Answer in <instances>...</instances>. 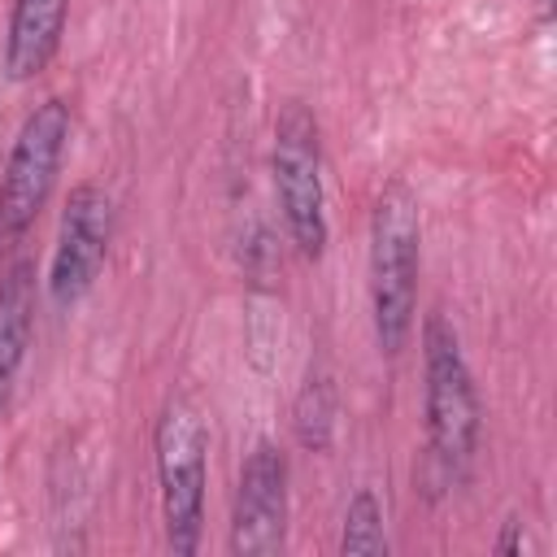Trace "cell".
Returning a JSON list of instances; mask_svg holds the SVG:
<instances>
[{
	"label": "cell",
	"mask_w": 557,
	"mask_h": 557,
	"mask_svg": "<svg viewBox=\"0 0 557 557\" xmlns=\"http://www.w3.org/2000/svg\"><path fill=\"white\" fill-rule=\"evenodd\" d=\"M370 318L379 352L396 357L413 335L418 270H422V209L405 178L383 183L370 209Z\"/></svg>",
	"instance_id": "6da1fadb"
},
{
	"label": "cell",
	"mask_w": 557,
	"mask_h": 557,
	"mask_svg": "<svg viewBox=\"0 0 557 557\" xmlns=\"http://www.w3.org/2000/svg\"><path fill=\"white\" fill-rule=\"evenodd\" d=\"M274 200L287 226V239L305 261H322L331 222H326V183H322V131L309 104L287 100L274 117L270 148Z\"/></svg>",
	"instance_id": "277c9868"
},
{
	"label": "cell",
	"mask_w": 557,
	"mask_h": 557,
	"mask_svg": "<svg viewBox=\"0 0 557 557\" xmlns=\"http://www.w3.org/2000/svg\"><path fill=\"white\" fill-rule=\"evenodd\" d=\"M335 413H339L335 379L326 370H309L300 392H296V405H292V426H296L300 448L326 453L331 440H335Z\"/></svg>",
	"instance_id": "30bf717a"
},
{
	"label": "cell",
	"mask_w": 557,
	"mask_h": 557,
	"mask_svg": "<svg viewBox=\"0 0 557 557\" xmlns=\"http://www.w3.org/2000/svg\"><path fill=\"white\" fill-rule=\"evenodd\" d=\"M339 553H361L379 557L387 553V531H383V505L370 487H357V496L344 509V531H339Z\"/></svg>",
	"instance_id": "8fae6325"
},
{
	"label": "cell",
	"mask_w": 557,
	"mask_h": 557,
	"mask_svg": "<svg viewBox=\"0 0 557 557\" xmlns=\"http://www.w3.org/2000/svg\"><path fill=\"white\" fill-rule=\"evenodd\" d=\"M113 239V200L96 183H78L61 209L57 248L48 265V296L57 309H74L100 278Z\"/></svg>",
	"instance_id": "8992f818"
},
{
	"label": "cell",
	"mask_w": 557,
	"mask_h": 557,
	"mask_svg": "<svg viewBox=\"0 0 557 557\" xmlns=\"http://www.w3.org/2000/svg\"><path fill=\"white\" fill-rule=\"evenodd\" d=\"M152 461L161 492L165 544L191 557L205 535V487H209V431L191 400L170 396L152 426Z\"/></svg>",
	"instance_id": "3957f363"
},
{
	"label": "cell",
	"mask_w": 557,
	"mask_h": 557,
	"mask_svg": "<svg viewBox=\"0 0 557 557\" xmlns=\"http://www.w3.org/2000/svg\"><path fill=\"white\" fill-rule=\"evenodd\" d=\"M35 261L17 257L0 274V405L9 400V387L26 361L30 335H35Z\"/></svg>",
	"instance_id": "9c48e42d"
},
{
	"label": "cell",
	"mask_w": 557,
	"mask_h": 557,
	"mask_svg": "<svg viewBox=\"0 0 557 557\" xmlns=\"http://www.w3.org/2000/svg\"><path fill=\"white\" fill-rule=\"evenodd\" d=\"M287 457L274 440H257L239 466L231 500V553L274 557L287 548Z\"/></svg>",
	"instance_id": "52a82bcc"
},
{
	"label": "cell",
	"mask_w": 557,
	"mask_h": 557,
	"mask_svg": "<svg viewBox=\"0 0 557 557\" xmlns=\"http://www.w3.org/2000/svg\"><path fill=\"white\" fill-rule=\"evenodd\" d=\"M496 553H505V557H513V553H531L535 544H531V535H527V527L518 522V518H509L505 522V531L496 535V544H492Z\"/></svg>",
	"instance_id": "7c38bea8"
},
{
	"label": "cell",
	"mask_w": 557,
	"mask_h": 557,
	"mask_svg": "<svg viewBox=\"0 0 557 557\" xmlns=\"http://www.w3.org/2000/svg\"><path fill=\"white\" fill-rule=\"evenodd\" d=\"M540 13H544V17H553V0H540Z\"/></svg>",
	"instance_id": "4fadbf2b"
},
{
	"label": "cell",
	"mask_w": 557,
	"mask_h": 557,
	"mask_svg": "<svg viewBox=\"0 0 557 557\" xmlns=\"http://www.w3.org/2000/svg\"><path fill=\"white\" fill-rule=\"evenodd\" d=\"M422 418H426V457L440 483H461L479 453L483 409L461 335L444 313L422 322Z\"/></svg>",
	"instance_id": "7a4b0ae2"
},
{
	"label": "cell",
	"mask_w": 557,
	"mask_h": 557,
	"mask_svg": "<svg viewBox=\"0 0 557 557\" xmlns=\"http://www.w3.org/2000/svg\"><path fill=\"white\" fill-rule=\"evenodd\" d=\"M65 22H70V0H13L9 4V26H4V48H0V65L9 83H30L52 65V57L61 52Z\"/></svg>",
	"instance_id": "ba28073f"
},
{
	"label": "cell",
	"mask_w": 557,
	"mask_h": 557,
	"mask_svg": "<svg viewBox=\"0 0 557 557\" xmlns=\"http://www.w3.org/2000/svg\"><path fill=\"white\" fill-rule=\"evenodd\" d=\"M70 131H74V117L61 96H48L44 104H35L17 126V139L0 170V252H9L44 213L57 187V174L65 165Z\"/></svg>",
	"instance_id": "5b68a950"
}]
</instances>
